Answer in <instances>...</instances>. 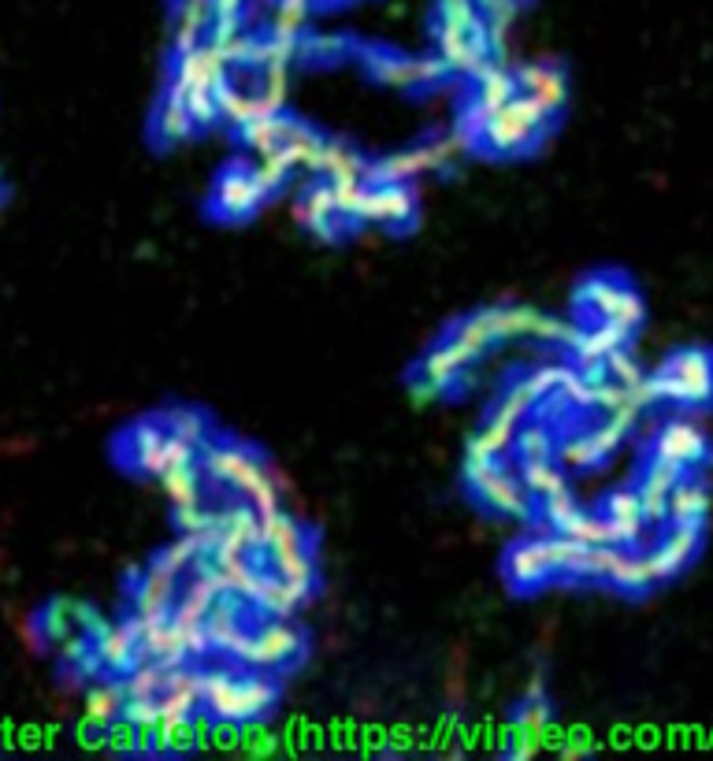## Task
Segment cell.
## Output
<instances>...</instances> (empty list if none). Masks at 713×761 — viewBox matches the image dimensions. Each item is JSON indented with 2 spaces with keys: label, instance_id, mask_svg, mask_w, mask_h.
<instances>
[{
  "label": "cell",
  "instance_id": "obj_1",
  "mask_svg": "<svg viewBox=\"0 0 713 761\" xmlns=\"http://www.w3.org/2000/svg\"><path fill=\"white\" fill-rule=\"evenodd\" d=\"M550 123V116L539 108L532 97H513L510 104H502L488 123H483L480 138L483 146L494 152H524L532 141H539L543 127Z\"/></svg>",
  "mask_w": 713,
  "mask_h": 761
},
{
  "label": "cell",
  "instance_id": "obj_2",
  "mask_svg": "<svg viewBox=\"0 0 713 761\" xmlns=\"http://www.w3.org/2000/svg\"><path fill=\"white\" fill-rule=\"evenodd\" d=\"M301 654V635L290 628L283 617H272L264 628H257L238 650V665L245 669H283Z\"/></svg>",
  "mask_w": 713,
  "mask_h": 761
},
{
  "label": "cell",
  "instance_id": "obj_3",
  "mask_svg": "<svg viewBox=\"0 0 713 761\" xmlns=\"http://www.w3.org/2000/svg\"><path fill=\"white\" fill-rule=\"evenodd\" d=\"M264 187L257 182L253 168H238L231 164L220 176L212 190V209L223 216V220H245V216H253L257 209L264 204Z\"/></svg>",
  "mask_w": 713,
  "mask_h": 761
},
{
  "label": "cell",
  "instance_id": "obj_4",
  "mask_svg": "<svg viewBox=\"0 0 713 761\" xmlns=\"http://www.w3.org/2000/svg\"><path fill=\"white\" fill-rule=\"evenodd\" d=\"M665 372L673 376V405H706L713 398V357L706 350H680Z\"/></svg>",
  "mask_w": 713,
  "mask_h": 761
},
{
  "label": "cell",
  "instance_id": "obj_5",
  "mask_svg": "<svg viewBox=\"0 0 713 761\" xmlns=\"http://www.w3.org/2000/svg\"><path fill=\"white\" fill-rule=\"evenodd\" d=\"M168 428H164V420H142V423H134V428H127L123 431V457H127V464H134L138 472H145V475H164L168 472Z\"/></svg>",
  "mask_w": 713,
  "mask_h": 761
},
{
  "label": "cell",
  "instance_id": "obj_6",
  "mask_svg": "<svg viewBox=\"0 0 713 761\" xmlns=\"http://www.w3.org/2000/svg\"><path fill=\"white\" fill-rule=\"evenodd\" d=\"M702 547V524H673V531L665 535L662 547L646 550L643 558L651 564L654 580H673V575L684 569V564L695 561V553Z\"/></svg>",
  "mask_w": 713,
  "mask_h": 761
},
{
  "label": "cell",
  "instance_id": "obj_7",
  "mask_svg": "<svg viewBox=\"0 0 713 761\" xmlns=\"http://www.w3.org/2000/svg\"><path fill=\"white\" fill-rule=\"evenodd\" d=\"M257 464H261V457L238 442H212L201 450V472L209 475L212 483L231 487V491L242 487V480L257 469Z\"/></svg>",
  "mask_w": 713,
  "mask_h": 761
},
{
  "label": "cell",
  "instance_id": "obj_8",
  "mask_svg": "<svg viewBox=\"0 0 713 761\" xmlns=\"http://www.w3.org/2000/svg\"><path fill=\"white\" fill-rule=\"evenodd\" d=\"M480 498L488 502L491 509H499L505 517H516V520H528L532 517V491L524 487L521 475L505 472L502 464H494V469L483 475V480L472 483Z\"/></svg>",
  "mask_w": 713,
  "mask_h": 761
},
{
  "label": "cell",
  "instance_id": "obj_9",
  "mask_svg": "<svg viewBox=\"0 0 713 761\" xmlns=\"http://www.w3.org/2000/svg\"><path fill=\"white\" fill-rule=\"evenodd\" d=\"M93 654L101 661L104 672H123L127 677V672L145 658V650H142V639L134 632V624L127 621V624L101 628V632L93 635Z\"/></svg>",
  "mask_w": 713,
  "mask_h": 761
},
{
  "label": "cell",
  "instance_id": "obj_10",
  "mask_svg": "<svg viewBox=\"0 0 713 761\" xmlns=\"http://www.w3.org/2000/svg\"><path fill=\"white\" fill-rule=\"evenodd\" d=\"M654 457L676 464V469H691V464H699L702 457H706V434H702L699 423L673 420V423H665V428L657 431Z\"/></svg>",
  "mask_w": 713,
  "mask_h": 761
},
{
  "label": "cell",
  "instance_id": "obj_11",
  "mask_svg": "<svg viewBox=\"0 0 713 761\" xmlns=\"http://www.w3.org/2000/svg\"><path fill=\"white\" fill-rule=\"evenodd\" d=\"M416 216V198L409 182H380L369 193L364 204V223H383V227H409Z\"/></svg>",
  "mask_w": 713,
  "mask_h": 761
},
{
  "label": "cell",
  "instance_id": "obj_12",
  "mask_svg": "<svg viewBox=\"0 0 713 761\" xmlns=\"http://www.w3.org/2000/svg\"><path fill=\"white\" fill-rule=\"evenodd\" d=\"M554 558H550V535L543 539H528L521 547L510 550L505 558V575H510L513 587H539L554 575Z\"/></svg>",
  "mask_w": 713,
  "mask_h": 761
},
{
  "label": "cell",
  "instance_id": "obj_13",
  "mask_svg": "<svg viewBox=\"0 0 713 761\" xmlns=\"http://www.w3.org/2000/svg\"><path fill=\"white\" fill-rule=\"evenodd\" d=\"M516 82H521V93L532 97L550 119H554L569 101L565 74H561L558 68H546V63H524V68L516 71Z\"/></svg>",
  "mask_w": 713,
  "mask_h": 761
},
{
  "label": "cell",
  "instance_id": "obj_14",
  "mask_svg": "<svg viewBox=\"0 0 713 761\" xmlns=\"http://www.w3.org/2000/svg\"><path fill=\"white\" fill-rule=\"evenodd\" d=\"M435 152L431 146H420V149H402V152H391L380 164L364 168V182L369 187H380V182H409V179H420L428 176V171H435Z\"/></svg>",
  "mask_w": 713,
  "mask_h": 761
},
{
  "label": "cell",
  "instance_id": "obj_15",
  "mask_svg": "<svg viewBox=\"0 0 713 761\" xmlns=\"http://www.w3.org/2000/svg\"><path fill=\"white\" fill-rule=\"evenodd\" d=\"M680 475H684V469L662 461V457H654V464L643 472L640 502H643V513H646L651 524H662V520H669V494H673V487L680 483Z\"/></svg>",
  "mask_w": 713,
  "mask_h": 761
},
{
  "label": "cell",
  "instance_id": "obj_16",
  "mask_svg": "<svg viewBox=\"0 0 713 761\" xmlns=\"http://www.w3.org/2000/svg\"><path fill=\"white\" fill-rule=\"evenodd\" d=\"M261 547L268 550V561H279L298 550H309V535L283 509H272V513H261Z\"/></svg>",
  "mask_w": 713,
  "mask_h": 761
},
{
  "label": "cell",
  "instance_id": "obj_17",
  "mask_svg": "<svg viewBox=\"0 0 713 761\" xmlns=\"http://www.w3.org/2000/svg\"><path fill=\"white\" fill-rule=\"evenodd\" d=\"M606 520H610V528H613V535H617L621 547H635V542L643 539V528H646L640 491H613L606 498Z\"/></svg>",
  "mask_w": 713,
  "mask_h": 761
},
{
  "label": "cell",
  "instance_id": "obj_18",
  "mask_svg": "<svg viewBox=\"0 0 713 761\" xmlns=\"http://www.w3.org/2000/svg\"><path fill=\"white\" fill-rule=\"evenodd\" d=\"M629 342V334H624L621 328H613V323L602 320L599 328H588L580 331V339L572 342V361H576L580 368H594V364H606V357L613 350H621V346Z\"/></svg>",
  "mask_w": 713,
  "mask_h": 761
},
{
  "label": "cell",
  "instance_id": "obj_19",
  "mask_svg": "<svg viewBox=\"0 0 713 761\" xmlns=\"http://www.w3.org/2000/svg\"><path fill=\"white\" fill-rule=\"evenodd\" d=\"M469 364H472L469 357H464L453 342H446V346H435V350L424 357V364H420V376L416 379H424L428 387H435L439 394H442V390H450L453 383H458Z\"/></svg>",
  "mask_w": 713,
  "mask_h": 761
},
{
  "label": "cell",
  "instance_id": "obj_20",
  "mask_svg": "<svg viewBox=\"0 0 713 761\" xmlns=\"http://www.w3.org/2000/svg\"><path fill=\"white\" fill-rule=\"evenodd\" d=\"M171 661H160V658H142L138 665L123 677V691L127 699H160V694L168 691V680H171Z\"/></svg>",
  "mask_w": 713,
  "mask_h": 761
},
{
  "label": "cell",
  "instance_id": "obj_21",
  "mask_svg": "<svg viewBox=\"0 0 713 761\" xmlns=\"http://www.w3.org/2000/svg\"><path fill=\"white\" fill-rule=\"evenodd\" d=\"M364 160L356 157L350 146H342V141H320V152L317 160H312V171L323 176L328 182L334 179H361L364 176Z\"/></svg>",
  "mask_w": 713,
  "mask_h": 761
},
{
  "label": "cell",
  "instance_id": "obj_22",
  "mask_svg": "<svg viewBox=\"0 0 713 761\" xmlns=\"http://www.w3.org/2000/svg\"><path fill=\"white\" fill-rule=\"evenodd\" d=\"M123 702H127L123 680L97 683V688H90V694H86V721H90V728H101L104 732V728L123 713Z\"/></svg>",
  "mask_w": 713,
  "mask_h": 761
},
{
  "label": "cell",
  "instance_id": "obj_23",
  "mask_svg": "<svg viewBox=\"0 0 713 761\" xmlns=\"http://www.w3.org/2000/svg\"><path fill=\"white\" fill-rule=\"evenodd\" d=\"M458 350L469 357V361H475V357H483L491 350L494 342H502L499 339V328H494V317H491V309L488 312H480V317H469L461 323L458 331H453V339H450Z\"/></svg>",
  "mask_w": 713,
  "mask_h": 761
},
{
  "label": "cell",
  "instance_id": "obj_24",
  "mask_svg": "<svg viewBox=\"0 0 713 761\" xmlns=\"http://www.w3.org/2000/svg\"><path fill=\"white\" fill-rule=\"evenodd\" d=\"M606 580L613 587H621V591H632V594H640V591H646V587L657 583L643 553H624V547L617 550V558H613Z\"/></svg>",
  "mask_w": 713,
  "mask_h": 761
},
{
  "label": "cell",
  "instance_id": "obj_25",
  "mask_svg": "<svg viewBox=\"0 0 713 761\" xmlns=\"http://www.w3.org/2000/svg\"><path fill=\"white\" fill-rule=\"evenodd\" d=\"M706 509H710V494L702 483L680 480L673 487V494H669V520H673V524H702Z\"/></svg>",
  "mask_w": 713,
  "mask_h": 761
},
{
  "label": "cell",
  "instance_id": "obj_26",
  "mask_svg": "<svg viewBox=\"0 0 713 761\" xmlns=\"http://www.w3.org/2000/svg\"><path fill=\"white\" fill-rule=\"evenodd\" d=\"M193 130H198V123H193V116L187 112V104L164 97L153 116V134L164 141V146H175V141H187Z\"/></svg>",
  "mask_w": 713,
  "mask_h": 761
},
{
  "label": "cell",
  "instance_id": "obj_27",
  "mask_svg": "<svg viewBox=\"0 0 713 761\" xmlns=\"http://www.w3.org/2000/svg\"><path fill=\"white\" fill-rule=\"evenodd\" d=\"M287 127H290V119H287L283 112H275V116H257L253 123H245V127H242V141H245V149H253L257 157H264V152L283 149Z\"/></svg>",
  "mask_w": 713,
  "mask_h": 761
},
{
  "label": "cell",
  "instance_id": "obj_28",
  "mask_svg": "<svg viewBox=\"0 0 713 761\" xmlns=\"http://www.w3.org/2000/svg\"><path fill=\"white\" fill-rule=\"evenodd\" d=\"M215 104H220V119H227V123H234V127H245V123H253L257 116H268L261 97L234 90L231 82H223L220 90H215Z\"/></svg>",
  "mask_w": 713,
  "mask_h": 761
},
{
  "label": "cell",
  "instance_id": "obj_29",
  "mask_svg": "<svg viewBox=\"0 0 713 761\" xmlns=\"http://www.w3.org/2000/svg\"><path fill=\"white\" fill-rule=\"evenodd\" d=\"M160 487H164L168 502L182 509V505H193V502H204L201 498V469L198 461L193 464H179V469H168L160 475Z\"/></svg>",
  "mask_w": 713,
  "mask_h": 761
},
{
  "label": "cell",
  "instance_id": "obj_30",
  "mask_svg": "<svg viewBox=\"0 0 713 761\" xmlns=\"http://www.w3.org/2000/svg\"><path fill=\"white\" fill-rule=\"evenodd\" d=\"M272 569H275V575H283L301 598H309L317 591V561H312V550H298V553H290V558H279V561H272Z\"/></svg>",
  "mask_w": 713,
  "mask_h": 761
},
{
  "label": "cell",
  "instance_id": "obj_31",
  "mask_svg": "<svg viewBox=\"0 0 713 761\" xmlns=\"http://www.w3.org/2000/svg\"><path fill=\"white\" fill-rule=\"evenodd\" d=\"M160 420H164L168 434L190 442L193 450H204V445H209V420H204L198 409H168Z\"/></svg>",
  "mask_w": 713,
  "mask_h": 761
},
{
  "label": "cell",
  "instance_id": "obj_32",
  "mask_svg": "<svg viewBox=\"0 0 713 761\" xmlns=\"http://www.w3.org/2000/svg\"><path fill=\"white\" fill-rule=\"evenodd\" d=\"M305 602V598H301L294 587H290L283 575H272V580H264V587H261V594H257V609H261V613H268V617H287L294 613V609Z\"/></svg>",
  "mask_w": 713,
  "mask_h": 761
},
{
  "label": "cell",
  "instance_id": "obj_33",
  "mask_svg": "<svg viewBox=\"0 0 713 761\" xmlns=\"http://www.w3.org/2000/svg\"><path fill=\"white\" fill-rule=\"evenodd\" d=\"M624 290V282L617 276H591V279H583L580 282V290H576V304L583 312H606L613 298Z\"/></svg>",
  "mask_w": 713,
  "mask_h": 761
},
{
  "label": "cell",
  "instance_id": "obj_34",
  "mask_svg": "<svg viewBox=\"0 0 713 761\" xmlns=\"http://www.w3.org/2000/svg\"><path fill=\"white\" fill-rule=\"evenodd\" d=\"M238 494H242V502L253 505L257 513H272V509H279V487H275L272 475H268L264 464H257V469L245 475L242 487H238Z\"/></svg>",
  "mask_w": 713,
  "mask_h": 761
},
{
  "label": "cell",
  "instance_id": "obj_35",
  "mask_svg": "<svg viewBox=\"0 0 713 761\" xmlns=\"http://www.w3.org/2000/svg\"><path fill=\"white\" fill-rule=\"evenodd\" d=\"M521 480L524 487L532 491V498H539L543 502L546 494H554L565 487V469L561 464H554V457L550 461H532V464H521Z\"/></svg>",
  "mask_w": 713,
  "mask_h": 761
},
{
  "label": "cell",
  "instance_id": "obj_36",
  "mask_svg": "<svg viewBox=\"0 0 713 761\" xmlns=\"http://www.w3.org/2000/svg\"><path fill=\"white\" fill-rule=\"evenodd\" d=\"M253 176L264 187V193H279L290 182V176H294V160H290L283 149L264 152V157H257Z\"/></svg>",
  "mask_w": 713,
  "mask_h": 761
},
{
  "label": "cell",
  "instance_id": "obj_37",
  "mask_svg": "<svg viewBox=\"0 0 713 761\" xmlns=\"http://www.w3.org/2000/svg\"><path fill=\"white\" fill-rule=\"evenodd\" d=\"M602 320L613 323V328H621L624 334H632L640 323L646 320V309H643V301H640V293L624 287L617 298H613V304L606 312H602Z\"/></svg>",
  "mask_w": 713,
  "mask_h": 761
},
{
  "label": "cell",
  "instance_id": "obj_38",
  "mask_svg": "<svg viewBox=\"0 0 713 761\" xmlns=\"http://www.w3.org/2000/svg\"><path fill=\"white\" fill-rule=\"evenodd\" d=\"M516 457H521V464H532V461H550L558 450L554 434H550L546 423H535V428L528 431H516Z\"/></svg>",
  "mask_w": 713,
  "mask_h": 761
},
{
  "label": "cell",
  "instance_id": "obj_39",
  "mask_svg": "<svg viewBox=\"0 0 713 761\" xmlns=\"http://www.w3.org/2000/svg\"><path fill=\"white\" fill-rule=\"evenodd\" d=\"M320 134H312L309 127H301L290 119V127H287V138H283V152L290 160H294V168H309L312 171V160H317V152H320Z\"/></svg>",
  "mask_w": 713,
  "mask_h": 761
},
{
  "label": "cell",
  "instance_id": "obj_40",
  "mask_svg": "<svg viewBox=\"0 0 713 761\" xmlns=\"http://www.w3.org/2000/svg\"><path fill=\"white\" fill-rule=\"evenodd\" d=\"M491 317H494V328H499V339H532L539 312L510 304V309H491Z\"/></svg>",
  "mask_w": 713,
  "mask_h": 761
},
{
  "label": "cell",
  "instance_id": "obj_41",
  "mask_svg": "<svg viewBox=\"0 0 713 761\" xmlns=\"http://www.w3.org/2000/svg\"><path fill=\"white\" fill-rule=\"evenodd\" d=\"M565 535L588 542V547H606V542H617V535H613L610 520L606 517H591V513H580L572 524L565 528ZM621 547V542H617Z\"/></svg>",
  "mask_w": 713,
  "mask_h": 761
},
{
  "label": "cell",
  "instance_id": "obj_42",
  "mask_svg": "<svg viewBox=\"0 0 713 761\" xmlns=\"http://www.w3.org/2000/svg\"><path fill=\"white\" fill-rule=\"evenodd\" d=\"M583 513V509L576 505V498L569 494V487H561V491H554V494H546L543 498V520L554 531H565L572 520H576Z\"/></svg>",
  "mask_w": 713,
  "mask_h": 761
},
{
  "label": "cell",
  "instance_id": "obj_43",
  "mask_svg": "<svg viewBox=\"0 0 713 761\" xmlns=\"http://www.w3.org/2000/svg\"><path fill=\"white\" fill-rule=\"evenodd\" d=\"M309 27V0H279L272 12V30L275 34L298 38Z\"/></svg>",
  "mask_w": 713,
  "mask_h": 761
},
{
  "label": "cell",
  "instance_id": "obj_44",
  "mask_svg": "<svg viewBox=\"0 0 713 761\" xmlns=\"http://www.w3.org/2000/svg\"><path fill=\"white\" fill-rule=\"evenodd\" d=\"M554 457L565 464V469H588V464L602 461V457L594 453V445H591V434H569L565 442H558Z\"/></svg>",
  "mask_w": 713,
  "mask_h": 761
},
{
  "label": "cell",
  "instance_id": "obj_45",
  "mask_svg": "<svg viewBox=\"0 0 713 761\" xmlns=\"http://www.w3.org/2000/svg\"><path fill=\"white\" fill-rule=\"evenodd\" d=\"M606 376L613 379V383H621V387H640L646 372L640 368V361L629 353V346H621V350H613L606 357Z\"/></svg>",
  "mask_w": 713,
  "mask_h": 761
},
{
  "label": "cell",
  "instance_id": "obj_46",
  "mask_svg": "<svg viewBox=\"0 0 713 761\" xmlns=\"http://www.w3.org/2000/svg\"><path fill=\"white\" fill-rule=\"evenodd\" d=\"M494 464H499V453H491L488 445H483L480 439L472 434V442H469V450H464V480L475 483V480H483Z\"/></svg>",
  "mask_w": 713,
  "mask_h": 761
},
{
  "label": "cell",
  "instance_id": "obj_47",
  "mask_svg": "<svg viewBox=\"0 0 713 761\" xmlns=\"http://www.w3.org/2000/svg\"><path fill=\"white\" fill-rule=\"evenodd\" d=\"M182 104H187V112L193 116V123H198V127H209V123H215V119H220L215 90H187Z\"/></svg>",
  "mask_w": 713,
  "mask_h": 761
},
{
  "label": "cell",
  "instance_id": "obj_48",
  "mask_svg": "<svg viewBox=\"0 0 713 761\" xmlns=\"http://www.w3.org/2000/svg\"><path fill=\"white\" fill-rule=\"evenodd\" d=\"M588 434H591L594 453H599V457H610V453H617V450H621V442H624V434H629V428L606 417V420L599 423V428L588 431Z\"/></svg>",
  "mask_w": 713,
  "mask_h": 761
},
{
  "label": "cell",
  "instance_id": "obj_49",
  "mask_svg": "<svg viewBox=\"0 0 713 761\" xmlns=\"http://www.w3.org/2000/svg\"><path fill=\"white\" fill-rule=\"evenodd\" d=\"M561 379H565V368H558V364H546V368H535L532 376L524 379L528 390L539 398V401H546V398H554L561 394Z\"/></svg>",
  "mask_w": 713,
  "mask_h": 761
},
{
  "label": "cell",
  "instance_id": "obj_50",
  "mask_svg": "<svg viewBox=\"0 0 713 761\" xmlns=\"http://www.w3.org/2000/svg\"><path fill=\"white\" fill-rule=\"evenodd\" d=\"M209 4H212V23H238L245 0H209Z\"/></svg>",
  "mask_w": 713,
  "mask_h": 761
},
{
  "label": "cell",
  "instance_id": "obj_51",
  "mask_svg": "<svg viewBox=\"0 0 713 761\" xmlns=\"http://www.w3.org/2000/svg\"><path fill=\"white\" fill-rule=\"evenodd\" d=\"M480 4H483V8H488V4H494V0H480Z\"/></svg>",
  "mask_w": 713,
  "mask_h": 761
},
{
  "label": "cell",
  "instance_id": "obj_52",
  "mask_svg": "<svg viewBox=\"0 0 713 761\" xmlns=\"http://www.w3.org/2000/svg\"><path fill=\"white\" fill-rule=\"evenodd\" d=\"M0 190H4V179H0Z\"/></svg>",
  "mask_w": 713,
  "mask_h": 761
}]
</instances>
